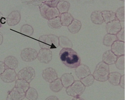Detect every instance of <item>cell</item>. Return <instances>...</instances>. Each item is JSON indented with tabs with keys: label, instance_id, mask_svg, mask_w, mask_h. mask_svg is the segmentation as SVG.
<instances>
[{
	"label": "cell",
	"instance_id": "ac0fdd59",
	"mask_svg": "<svg viewBox=\"0 0 125 100\" xmlns=\"http://www.w3.org/2000/svg\"><path fill=\"white\" fill-rule=\"evenodd\" d=\"M60 79L63 87L65 88L70 87L75 81L74 77L71 73H65L62 74Z\"/></svg>",
	"mask_w": 125,
	"mask_h": 100
},
{
	"label": "cell",
	"instance_id": "6da1fadb",
	"mask_svg": "<svg viewBox=\"0 0 125 100\" xmlns=\"http://www.w3.org/2000/svg\"><path fill=\"white\" fill-rule=\"evenodd\" d=\"M59 57L61 62L70 69H75L81 64L80 57L72 48L62 49Z\"/></svg>",
	"mask_w": 125,
	"mask_h": 100
},
{
	"label": "cell",
	"instance_id": "7c38bea8",
	"mask_svg": "<svg viewBox=\"0 0 125 100\" xmlns=\"http://www.w3.org/2000/svg\"><path fill=\"white\" fill-rule=\"evenodd\" d=\"M6 18V23L9 26H15L19 24L21 20V15L18 11H13L10 13Z\"/></svg>",
	"mask_w": 125,
	"mask_h": 100
},
{
	"label": "cell",
	"instance_id": "ab89813d",
	"mask_svg": "<svg viewBox=\"0 0 125 100\" xmlns=\"http://www.w3.org/2000/svg\"><path fill=\"white\" fill-rule=\"evenodd\" d=\"M119 86H120L122 89H125V74L121 76Z\"/></svg>",
	"mask_w": 125,
	"mask_h": 100
},
{
	"label": "cell",
	"instance_id": "44dd1931",
	"mask_svg": "<svg viewBox=\"0 0 125 100\" xmlns=\"http://www.w3.org/2000/svg\"><path fill=\"white\" fill-rule=\"evenodd\" d=\"M91 20L92 22L96 25H102L104 23L101 11H93L91 15Z\"/></svg>",
	"mask_w": 125,
	"mask_h": 100
},
{
	"label": "cell",
	"instance_id": "836d02e7",
	"mask_svg": "<svg viewBox=\"0 0 125 100\" xmlns=\"http://www.w3.org/2000/svg\"><path fill=\"white\" fill-rule=\"evenodd\" d=\"M116 67L120 70H125V55L118 57L115 63Z\"/></svg>",
	"mask_w": 125,
	"mask_h": 100
},
{
	"label": "cell",
	"instance_id": "f35d334b",
	"mask_svg": "<svg viewBox=\"0 0 125 100\" xmlns=\"http://www.w3.org/2000/svg\"><path fill=\"white\" fill-rule=\"evenodd\" d=\"M6 69V67L4 62L0 61V75L2 74L4 72Z\"/></svg>",
	"mask_w": 125,
	"mask_h": 100
},
{
	"label": "cell",
	"instance_id": "52a82bcc",
	"mask_svg": "<svg viewBox=\"0 0 125 100\" xmlns=\"http://www.w3.org/2000/svg\"><path fill=\"white\" fill-rule=\"evenodd\" d=\"M38 52L37 50L32 48H26L23 49L20 53V56L23 61L31 62L35 61L37 58Z\"/></svg>",
	"mask_w": 125,
	"mask_h": 100
},
{
	"label": "cell",
	"instance_id": "ffe728a7",
	"mask_svg": "<svg viewBox=\"0 0 125 100\" xmlns=\"http://www.w3.org/2000/svg\"><path fill=\"white\" fill-rule=\"evenodd\" d=\"M122 75L117 72H113L110 73L107 81L113 86H119V83Z\"/></svg>",
	"mask_w": 125,
	"mask_h": 100
},
{
	"label": "cell",
	"instance_id": "277c9868",
	"mask_svg": "<svg viewBox=\"0 0 125 100\" xmlns=\"http://www.w3.org/2000/svg\"><path fill=\"white\" fill-rule=\"evenodd\" d=\"M86 87L83 85L80 81H75L70 87L66 88L67 94L71 97H78L84 93Z\"/></svg>",
	"mask_w": 125,
	"mask_h": 100
},
{
	"label": "cell",
	"instance_id": "b9f144b4",
	"mask_svg": "<svg viewBox=\"0 0 125 100\" xmlns=\"http://www.w3.org/2000/svg\"><path fill=\"white\" fill-rule=\"evenodd\" d=\"M3 40H4V37H3V34L1 33V32H0V46L3 44Z\"/></svg>",
	"mask_w": 125,
	"mask_h": 100
},
{
	"label": "cell",
	"instance_id": "d6a6232c",
	"mask_svg": "<svg viewBox=\"0 0 125 100\" xmlns=\"http://www.w3.org/2000/svg\"><path fill=\"white\" fill-rule=\"evenodd\" d=\"M116 19L120 22H125V7L119 8L115 12Z\"/></svg>",
	"mask_w": 125,
	"mask_h": 100
},
{
	"label": "cell",
	"instance_id": "e0dca14e",
	"mask_svg": "<svg viewBox=\"0 0 125 100\" xmlns=\"http://www.w3.org/2000/svg\"><path fill=\"white\" fill-rule=\"evenodd\" d=\"M4 63L8 69L12 70L16 69L19 65L18 59L13 56H9L6 57L4 59Z\"/></svg>",
	"mask_w": 125,
	"mask_h": 100
},
{
	"label": "cell",
	"instance_id": "d590c367",
	"mask_svg": "<svg viewBox=\"0 0 125 100\" xmlns=\"http://www.w3.org/2000/svg\"><path fill=\"white\" fill-rule=\"evenodd\" d=\"M44 1H37V0H34V1H25L23 2V3L29 5H33L35 6H38L39 7L41 6L43 3Z\"/></svg>",
	"mask_w": 125,
	"mask_h": 100
},
{
	"label": "cell",
	"instance_id": "9c48e42d",
	"mask_svg": "<svg viewBox=\"0 0 125 100\" xmlns=\"http://www.w3.org/2000/svg\"><path fill=\"white\" fill-rule=\"evenodd\" d=\"M17 74L15 70L11 69H6L4 72L0 75V79L5 83H13L16 80Z\"/></svg>",
	"mask_w": 125,
	"mask_h": 100
},
{
	"label": "cell",
	"instance_id": "8d00e7d4",
	"mask_svg": "<svg viewBox=\"0 0 125 100\" xmlns=\"http://www.w3.org/2000/svg\"><path fill=\"white\" fill-rule=\"evenodd\" d=\"M59 2V0H55V1H44V4L47 5L48 7L51 8H57L58 3Z\"/></svg>",
	"mask_w": 125,
	"mask_h": 100
},
{
	"label": "cell",
	"instance_id": "60d3db41",
	"mask_svg": "<svg viewBox=\"0 0 125 100\" xmlns=\"http://www.w3.org/2000/svg\"><path fill=\"white\" fill-rule=\"evenodd\" d=\"M45 100H60L58 98L55 96H51L47 98Z\"/></svg>",
	"mask_w": 125,
	"mask_h": 100
},
{
	"label": "cell",
	"instance_id": "4316f807",
	"mask_svg": "<svg viewBox=\"0 0 125 100\" xmlns=\"http://www.w3.org/2000/svg\"><path fill=\"white\" fill-rule=\"evenodd\" d=\"M117 41V38L116 35L107 34L104 37L103 44L106 47H111L113 44Z\"/></svg>",
	"mask_w": 125,
	"mask_h": 100
},
{
	"label": "cell",
	"instance_id": "74e56055",
	"mask_svg": "<svg viewBox=\"0 0 125 100\" xmlns=\"http://www.w3.org/2000/svg\"><path fill=\"white\" fill-rule=\"evenodd\" d=\"M6 23V18L4 17L3 14L0 12V28L2 26V25Z\"/></svg>",
	"mask_w": 125,
	"mask_h": 100
},
{
	"label": "cell",
	"instance_id": "8992f818",
	"mask_svg": "<svg viewBox=\"0 0 125 100\" xmlns=\"http://www.w3.org/2000/svg\"><path fill=\"white\" fill-rule=\"evenodd\" d=\"M36 76L35 70L32 67H26L21 70L17 74L18 79L23 80L30 83Z\"/></svg>",
	"mask_w": 125,
	"mask_h": 100
},
{
	"label": "cell",
	"instance_id": "3957f363",
	"mask_svg": "<svg viewBox=\"0 0 125 100\" xmlns=\"http://www.w3.org/2000/svg\"><path fill=\"white\" fill-rule=\"evenodd\" d=\"M109 74V66L102 61L96 66L93 76L95 80L100 82H105L107 81Z\"/></svg>",
	"mask_w": 125,
	"mask_h": 100
},
{
	"label": "cell",
	"instance_id": "cb8c5ba5",
	"mask_svg": "<svg viewBox=\"0 0 125 100\" xmlns=\"http://www.w3.org/2000/svg\"><path fill=\"white\" fill-rule=\"evenodd\" d=\"M59 46L62 49L72 48L73 45L70 39L64 36H60L59 37Z\"/></svg>",
	"mask_w": 125,
	"mask_h": 100
},
{
	"label": "cell",
	"instance_id": "1f68e13d",
	"mask_svg": "<svg viewBox=\"0 0 125 100\" xmlns=\"http://www.w3.org/2000/svg\"><path fill=\"white\" fill-rule=\"evenodd\" d=\"M80 81L85 87H89L92 86L95 81V79L93 75L90 74L86 77L81 79Z\"/></svg>",
	"mask_w": 125,
	"mask_h": 100
},
{
	"label": "cell",
	"instance_id": "30bf717a",
	"mask_svg": "<svg viewBox=\"0 0 125 100\" xmlns=\"http://www.w3.org/2000/svg\"><path fill=\"white\" fill-rule=\"evenodd\" d=\"M43 79L48 83H51L58 78V74L56 70L52 67L44 69L42 72Z\"/></svg>",
	"mask_w": 125,
	"mask_h": 100
},
{
	"label": "cell",
	"instance_id": "484cf974",
	"mask_svg": "<svg viewBox=\"0 0 125 100\" xmlns=\"http://www.w3.org/2000/svg\"><path fill=\"white\" fill-rule=\"evenodd\" d=\"M63 88L60 78H58L54 81L50 83V88L51 91L54 93L60 92Z\"/></svg>",
	"mask_w": 125,
	"mask_h": 100
},
{
	"label": "cell",
	"instance_id": "d6986e66",
	"mask_svg": "<svg viewBox=\"0 0 125 100\" xmlns=\"http://www.w3.org/2000/svg\"><path fill=\"white\" fill-rule=\"evenodd\" d=\"M82 28V23L80 20L74 19L72 23L68 26L69 31L72 34H76L79 32Z\"/></svg>",
	"mask_w": 125,
	"mask_h": 100
},
{
	"label": "cell",
	"instance_id": "7bdbcfd3",
	"mask_svg": "<svg viewBox=\"0 0 125 100\" xmlns=\"http://www.w3.org/2000/svg\"><path fill=\"white\" fill-rule=\"evenodd\" d=\"M72 100H84V99H82V98H80V97H78L73 98L72 99Z\"/></svg>",
	"mask_w": 125,
	"mask_h": 100
},
{
	"label": "cell",
	"instance_id": "ba28073f",
	"mask_svg": "<svg viewBox=\"0 0 125 100\" xmlns=\"http://www.w3.org/2000/svg\"><path fill=\"white\" fill-rule=\"evenodd\" d=\"M37 59L40 63L48 64L53 59V53L51 50L41 49L38 53Z\"/></svg>",
	"mask_w": 125,
	"mask_h": 100
},
{
	"label": "cell",
	"instance_id": "4dcf8cb0",
	"mask_svg": "<svg viewBox=\"0 0 125 100\" xmlns=\"http://www.w3.org/2000/svg\"><path fill=\"white\" fill-rule=\"evenodd\" d=\"M15 87L26 93L28 89L30 87V84L23 80L17 79L16 80Z\"/></svg>",
	"mask_w": 125,
	"mask_h": 100
},
{
	"label": "cell",
	"instance_id": "5b68a950",
	"mask_svg": "<svg viewBox=\"0 0 125 100\" xmlns=\"http://www.w3.org/2000/svg\"><path fill=\"white\" fill-rule=\"evenodd\" d=\"M41 15L47 20L59 17L60 14L57 8H51L44 4L39 7Z\"/></svg>",
	"mask_w": 125,
	"mask_h": 100
},
{
	"label": "cell",
	"instance_id": "8fae6325",
	"mask_svg": "<svg viewBox=\"0 0 125 100\" xmlns=\"http://www.w3.org/2000/svg\"><path fill=\"white\" fill-rule=\"evenodd\" d=\"M25 98V92L14 87L8 93L6 100H23Z\"/></svg>",
	"mask_w": 125,
	"mask_h": 100
},
{
	"label": "cell",
	"instance_id": "7402d4cb",
	"mask_svg": "<svg viewBox=\"0 0 125 100\" xmlns=\"http://www.w3.org/2000/svg\"><path fill=\"white\" fill-rule=\"evenodd\" d=\"M60 21L62 26H69L74 19L73 16L69 13H66L60 14Z\"/></svg>",
	"mask_w": 125,
	"mask_h": 100
},
{
	"label": "cell",
	"instance_id": "9a60e30c",
	"mask_svg": "<svg viewBox=\"0 0 125 100\" xmlns=\"http://www.w3.org/2000/svg\"><path fill=\"white\" fill-rule=\"evenodd\" d=\"M75 73L76 76L81 80L90 75L91 70L89 67L86 65L81 64L75 69Z\"/></svg>",
	"mask_w": 125,
	"mask_h": 100
},
{
	"label": "cell",
	"instance_id": "603a6c76",
	"mask_svg": "<svg viewBox=\"0 0 125 100\" xmlns=\"http://www.w3.org/2000/svg\"><path fill=\"white\" fill-rule=\"evenodd\" d=\"M102 15L104 23L106 24L110 23L115 20H116L115 13L113 11L104 10V11H102Z\"/></svg>",
	"mask_w": 125,
	"mask_h": 100
},
{
	"label": "cell",
	"instance_id": "f1b7e54d",
	"mask_svg": "<svg viewBox=\"0 0 125 100\" xmlns=\"http://www.w3.org/2000/svg\"><path fill=\"white\" fill-rule=\"evenodd\" d=\"M38 97V93L36 89L32 87H30L25 93V98L28 100H37Z\"/></svg>",
	"mask_w": 125,
	"mask_h": 100
},
{
	"label": "cell",
	"instance_id": "7a4b0ae2",
	"mask_svg": "<svg viewBox=\"0 0 125 100\" xmlns=\"http://www.w3.org/2000/svg\"><path fill=\"white\" fill-rule=\"evenodd\" d=\"M38 43L41 49H57L59 46V37L53 34L44 35L39 37Z\"/></svg>",
	"mask_w": 125,
	"mask_h": 100
},
{
	"label": "cell",
	"instance_id": "5bb4252c",
	"mask_svg": "<svg viewBox=\"0 0 125 100\" xmlns=\"http://www.w3.org/2000/svg\"><path fill=\"white\" fill-rule=\"evenodd\" d=\"M111 51L118 57L125 55V42L117 40L111 46Z\"/></svg>",
	"mask_w": 125,
	"mask_h": 100
},
{
	"label": "cell",
	"instance_id": "f546056e",
	"mask_svg": "<svg viewBox=\"0 0 125 100\" xmlns=\"http://www.w3.org/2000/svg\"><path fill=\"white\" fill-rule=\"evenodd\" d=\"M48 25L49 28L52 29H60L62 27L60 16L48 20Z\"/></svg>",
	"mask_w": 125,
	"mask_h": 100
},
{
	"label": "cell",
	"instance_id": "4fadbf2b",
	"mask_svg": "<svg viewBox=\"0 0 125 100\" xmlns=\"http://www.w3.org/2000/svg\"><path fill=\"white\" fill-rule=\"evenodd\" d=\"M122 28V27L121 22L117 19L106 24V30L107 34L111 35H116Z\"/></svg>",
	"mask_w": 125,
	"mask_h": 100
},
{
	"label": "cell",
	"instance_id": "e575fe53",
	"mask_svg": "<svg viewBox=\"0 0 125 100\" xmlns=\"http://www.w3.org/2000/svg\"><path fill=\"white\" fill-rule=\"evenodd\" d=\"M116 36L117 38V40L125 42V28H122Z\"/></svg>",
	"mask_w": 125,
	"mask_h": 100
},
{
	"label": "cell",
	"instance_id": "d4e9b609",
	"mask_svg": "<svg viewBox=\"0 0 125 100\" xmlns=\"http://www.w3.org/2000/svg\"><path fill=\"white\" fill-rule=\"evenodd\" d=\"M57 8L60 14L68 13L70 8V4L67 1H59Z\"/></svg>",
	"mask_w": 125,
	"mask_h": 100
},
{
	"label": "cell",
	"instance_id": "83f0119b",
	"mask_svg": "<svg viewBox=\"0 0 125 100\" xmlns=\"http://www.w3.org/2000/svg\"><path fill=\"white\" fill-rule=\"evenodd\" d=\"M34 32V30L32 26L28 24L23 25L20 29V33L23 36L30 37L32 36Z\"/></svg>",
	"mask_w": 125,
	"mask_h": 100
},
{
	"label": "cell",
	"instance_id": "2e32d148",
	"mask_svg": "<svg viewBox=\"0 0 125 100\" xmlns=\"http://www.w3.org/2000/svg\"><path fill=\"white\" fill-rule=\"evenodd\" d=\"M118 57L115 55L110 50H108L103 54V62L108 65H113L115 64Z\"/></svg>",
	"mask_w": 125,
	"mask_h": 100
}]
</instances>
